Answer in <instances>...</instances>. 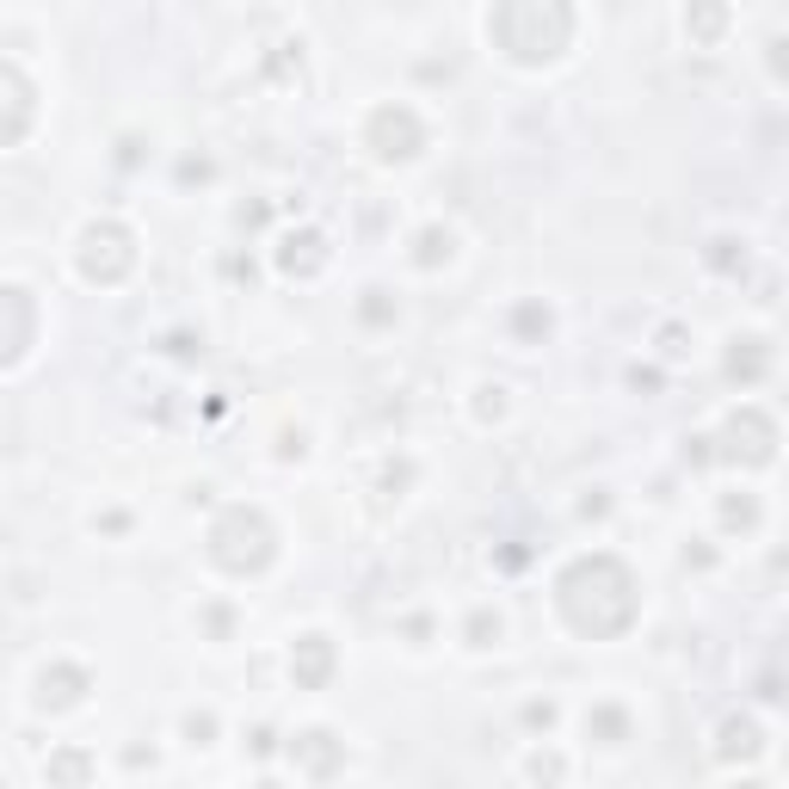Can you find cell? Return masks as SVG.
<instances>
[{"instance_id":"6da1fadb","label":"cell","mask_w":789,"mask_h":789,"mask_svg":"<svg viewBox=\"0 0 789 789\" xmlns=\"http://www.w3.org/2000/svg\"><path fill=\"white\" fill-rule=\"evenodd\" d=\"M290 759L303 765V777H327V771L339 765V747H334V734L308 728V734H296V740H290Z\"/></svg>"},{"instance_id":"7a4b0ae2","label":"cell","mask_w":789,"mask_h":789,"mask_svg":"<svg viewBox=\"0 0 789 789\" xmlns=\"http://www.w3.org/2000/svg\"><path fill=\"white\" fill-rule=\"evenodd\" d=\"M81 691H87V672H56V679H50V672H43V679H38V703L43 709H68V703H81Z\"/></svg>"},{"instance_id":"3957f363","label":"cell","mask_w":789,"mask_h":789,"mask_svg":"<svg viewBox=\"0 0 789 789\" xmlns=\"http://www.w3.org/2000/svg\"><path fill=\"white\" fill-rule=\"evenodd\" d=\"M716 752H722V759H752V752H759V728L740 722V716H728V722H722V747H716Z\"/></svg>"},{"instance_id":"277c9868","label":"cell","mask_w":789,"mask_h":789,"mask_svg":"<svg viewBox=\"0 0 789 789\" xmlns=\"http://www.w3.org/2000/svg\"><path fill=\"white\" fill-rule=\"evenodd\" d=\"M43 777H50V783H56V777H62V783H87V777H93V765H87L81 752H62V759L43 765Z\"/></svg>"},{"instance_id":"5b68a950","label":"cell","mask_w":789,"mask_h":789,"mask_svg":"<svg viewBox=\"0 0 789 789\" xmlns=\"http://www.w3.org/2000/svg\"><path fill=\"white\" fill-rule=\"evenodd\" d=\"M586 728H599V734H611V747H623V740H629V722H623V716H617V709H592V716H586Z\"/></svg>"},{"instance_id":"8992f818","label":"cell","mask_w":789,"mask_h":789,"mask_svg":"<svg viewBox=\"0 0 789 789\" xmlns=\"http://www.w3.org/2000/svg\"><path fill=\"white\" fill-rule=\"evenodd\" d=\"M210 734H216L210 709H204V716H186V747H210Z\"/></svg>"},{"instance_id":"52a82bcc","label":"cell","mask_w":789,"mask_h":789,"mask_svg":"<svg viewBox=\"0 0 789 789\" xmlns=\"http://www.w3.org/2000/svg\"><path fill=\"white\" fill-rule=\"evenodd\" d=\"M531 777H562V759H543V752H536V759H531Z\"/></svg>"}]
</instances>
